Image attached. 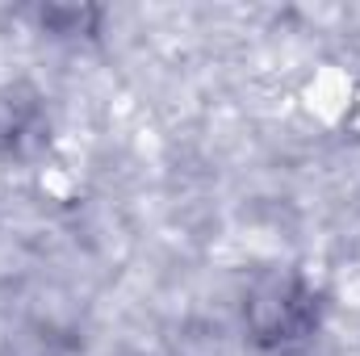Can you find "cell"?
Instances as JSON below:
<instances>
[{"mask_svg": "<svg viewBox=\"0 0 360 356\" xmlns=\"http://www.w3.org/2000/svg\"><path fill=\"white\" fill-rule=\"evenodd\" d=\"M323 327V293L297 268H264L243 293V331L260 352H297Z\"/></svg>", "mask_w": 360, "mask_h": 356, "instance_id": "6da1fadb", "label": "cell"}, {"mask_svg": "<svg viewBox=\"0 0 360 356\" xmlns=\"http://www.w3.org/2000/svg\"><path fill=\"white\" fill-rule=\"evenodd\" d=\"M42 126V96L30 84H0V155L21 151Z\"/></svg>", "mask_w": 360, "mask_h": 356, "instance_id": "7a4b0ae2", "label": "cell"}, {"mask_svg": "<svg viewBox=\"0 0 360 356\" xmlns=\"http://www.w3.org/2000/svg\"><path fill=\"white\" fill-rule=\"evenodd\" d=\"M38 25L46 34H96L101 8H89V4H46V8H38Z\"/></svg>", "mask_w": 360, "mask_h": 356, "instance_id": "3957f363", "label": "cell"}]
</instances>
